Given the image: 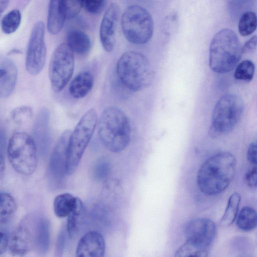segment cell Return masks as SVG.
Listing matches in <instances>:
<instances>
[{
    "label": "cell",
    "instance_id": "obj_1",
    "mask_svg": "<svg viewBox=\"0 0 257 257\" xmlns=\"http://www.w3.org/2000/svg\"><path fill=\"white\" fill-rule=\"evenodd\" d=\"M236 165L235 157L228 152L219 153L208 158L197 175L200 191L207 195H215L223 191L234 178Z\"/></svg>",
    "mask_w": 257,
    "mask_h": 257
},
{
    "label": "cell",
    "instance_id": "obj_2",
    "mask_svg": "<svg viewBox=\"0 0 257 257\" xmlns=\"http://www.w3.org/2000/svg\"><path fill=\"white\" fill-rule=\"evenodd\" d=\"M98 135L109 151L119 153L124 150L131 140V126L126 114L115 106L106 108L99 119Z\"/></svg>",
    "mask_w": 257,
    "mask_h": 257
},
{
    "label": "cell",
    "instance_id": "obj_3",
    "mask_svg": "<svg viewBox=\"0 0 257 257\" xmlns=\"http://www.w3.org/2000/svg\"><path fill=\"white\" fill-rule=\"evenodd\" d=\"M242 54V47L235 32L229 29H222L211 41L209 66L216 73H227L236 66Z\"/></svg>",
    "mask_w": 257,
    "mask_h": 257
},
{
    "label": "cell",
    "instance_id": "obj_4",
    "mask_svg": "<svg viewBox=\"0 0 257 257\" xmlns=\"http://www.w3.org/2000/svg\"><path fill=\"white\" fill-rule=\"evenodd\" d=\"M116 73L121 83L133 91L148 87L154 77L146 56L134 51L125 52L119 57L116 64Z\"/></svg>",
    "mask_w": 257,
    "mask_h": 257
},
{
    "label": "cell",
    "instance_id": "obj_5",
    "mask_svg": "<svg viewBox=\"0 0 257 257\" xmlns=\"http://www.w3.org/2000/svg\"><path fill=\"white\" fill-rule=\"evenodd\" d=\"M120 24L125 39L133 44H145L152 37L153 19L149 12L141 6L127 7L121 16Z\"/></svg>",
    "mask_w": 257,
    "mask_h": 257
},
{
    "label": "cell",
    "instance_id": "obj_6",
    "mask_svg": "<svg viewBox=\"0 0 257 257\" xmlns=\"http://www.w3.org/2000/svg\"><path fill=\"white\" fill-rule=\"evenodd\" d=\"M97 122L96 112L94 109L91 108L82 116L71 134L67 150V174L71 175L76 171L93 135Z\"/></svg>",
    "mask_w": 257,
    "mask_h": 257
},
{
    "label": "cell",
    "instance_id": "obj_7",
    "mask_svg": "<svg viewBox=\"0 0 257 257\" xmlns=\"http://www.w3.org/2000/svg\"><path fill=\"white\" fill-rule=\"evenodd\" d=\"M8 156L13 169L23 175H30L37 166V148L29 135L17 132L10 138Z\"/></svg>",
    "mask_w": 257,
    "mask_h": 257
},
{
    "label": "cell",
    "instance_id": "obj_8",
    "mask_svg": "<svg viewBox=\"0 0 257 257\" xmlns=\"http://www.w3.org/2000/svg\"><path fill=\"white\" fill-rule=\"evenodd\" d=\"M244 110L242 99L234 93L224 94L212 111L210 131L213 135L227 134L235 127Z\"/></svg>",
    "mask_w": 257,
    "mask_h": 257
},
{
    "label": "cell",
    "instance_id": "obj_9",
    "mask_svg": "<svg viewBox=\"0 0 257 257\" xmlns=\"http://www.w3.org/2000/svg\"><path fill=\"white\" fill-rule=\"evenodd\" d=\"M74 69V57L66 43L59 45L53 51L49 65V77L52 90L61 92L69 81Z\"/></svg>",
    "mask_w": 257,
    "mask_h": 257
},
{
    "label": "cell",
    "instance_id": "obj_10",
    "mask_svg": "<svg viewBox=\"0 0 257 257\" xmlns=\"http://www.w3.org/2000/svg\"><path fill=\"white\" fill-rule=\"evenodd\" d=\"M45 25L42 21L33 26L29 37L25 59V67L31 75L39 74L43 69L46 60L47 49L45 42Z\"/></svg>",
    "mask_w": 257,
    "mask_h": 257
},
{
    "label": "cell",
    "instance_id": "obj_11",
    "mask_svg": "<svg viewBox=\"0 0 257 257\" xmlns=\"http://www.w3.org/2000/svg\"><path fill=\"white\" fill-rule=\"evenodd\" d=\"M71 132L64 131L52 153L48 169V179L50 187L57 189L63 186L66 173L67 150Z\"/></svg>",
    "mask_w": 257,
    "mask_h": 257
},
{
    "label": "cell",
    "instance_id": "obj_12",
    "mask_svg": "<svg viewBox=\"0 0 257 257\" xmlns=\"http://www.w3.org/2000/svg\"><path fill=\"white\" fill-rule=\"evenodd\" d=\"M216 232L214 222L206 218L193 220L186 225L185 235L187 240L207 248L212 242Z\"/></svg>",
    "mask_w": 257,
    "mask_h": 257
},
{
    "label": "cell",
    "instance_id": "obj_13",
    "mask_svg": "<svg viewBox=\"0 0 257 257\" xmlns=\"http://www.w3.org/2000/svg\"><path fill=\"white\" fill-rule=\"evenodd\" d=\"M120 14L119 6L115 3H111L105 12L101 20L99 37L103 49L108 52L114 49L115 34Z\"/></svg>",
    "mask_w": 257,
    "mask_h": 257
},
{
    "label": "cell",
    "instance_id": "obj_14",
    "mask_svg": "<svg viewBox=\"0 0 257 257\" xmlns=\"http://www.w3.org/2000/svg\"><path fill=\"white\" fill-rule=\"evenodd\" d=\"M105 243L102 235L91 231L80 239L77 246L76 257H104Z\"/></svg>",
    "mask_w": 257,
    "mask_h": 257
},
{
    "label": "cell",
    "instance_id": "obj_15",
    "mask_svg": "<svg viewBox=\"0 0 257 257\" xmlns=\"http://www.w3.org/2000/svg\"><path fill=\"white\" fill-rule=\"evenodd\" d=\"M34 245V233L25 224L18 226L9 239L8 247L15 256H22L28 253Z\"/></svg>",
    "mask_w": 257,
    "mask_h": 257
},
{
    "label": "cell",
    "instance_id": "obj_16",
    "mask_svg": "<svg viewBox=\"0 0 257 257\" xmlns=\"http://www.w3.org/2000/svg\"><path fill=\"white\" fill-rule=\"evenodd\" d=\"M49 112L46 108L39 111L33 130V139L37 149L42 155L48 151L50 145Z\"/></svg>",
    "mask_w": 257,
    "mask_h": 257
},
{
    "label": "cell",
    "instance_id": "obj_17",
    "mask_svg": "<svg viewBox=\"0 0 257 257\" xmlns=\"http://www.w3.org/2000/svg\"><path fill=\"white\" fill-rule=\"evenodd\" d=\"M66 19L62 1H50L47 20L48 32L52 35L58 34L62 30Z\"/></svg>",
    "mask_w": 257,
    "mask_h": 257
},
{
    "label": "cell",
    "instance_id": "obj_18",
    "mask_svg": "<svg viewBox=\"0 0 257 257\" xmlns=\"http://www.w3.org/2000/svg\"><path fill=\"white\" fill-rule=\"evenodd\" d=\"M34 245L40 255L46 254L50 245V227L48 220L43 217L37 219L35 224Z\"/></svg>",
    "mask_w": 257,
    "mask_h": 257
},
{
    "label": "cell",
    "instance_id": "obj_19",
    "mask_svg": "<svg viewBox=\"0 0 257 257\" xmlns=\"http://www.w3.org/2000/svg\"><path fill=\"white\" fill-rule=\"evenodd\" d=\"M93 83L94 78L91 73L88 71L80 72L71 82L69 93L73 98H83L90 91Z\"/></svg>",
    "mask_w": 257,
    "mask_h": 257
},
{
    "label": "cell",
    "instance_id": "obj_20",
    "mask_svg": "<svg viewBox=\"0 0 257 257\" xmlns=\"http://www.w3.org/2000/svg\"><path fill=\"white\" fill-rule=\"evenodd\" d=\"M66 41V44L71 51L79 55H86L91 49V43L89 37L80 30H73L68 32Z\"/></svg>",
    "mask_w": 257,
    "mask_h": 257
},
{
    "label": "cell",
    "instance_id": "obj_21",
    "mask_svg": "<svg viewBox=\"0 0 257 257\" xmlns=\"http://www.w3.org/2000/svg\"><path fill=\"white\" fill-rule=\"evenodd\" d=\"M7 73L0 79V97L9 96L14 90L17 81L18 71L15 63L11 60L4 61Z\"/></svg>",
    "mask_w": 257,
    "mask_h": 257
},
{
    "label": "cell",
    "instance_id": "obj_22",
    "mask_svg": "<svg viewBox=\"0 0 257 257\" xmlns=\"http://www.w3.org/2000/svg\"><path fill=\"white\" fill-rule=\"evenodd\" d=\"M77 197L69 193L57 196L54 201L53 207L55 215L60 218L66 217L76 206Z\"/></svg>",
    "mask_w": 257,
    "mask_h": 257
},
{
    "label": "cell",
    "instance_id": "obj_23",
    "mask_svg": "<svg viewBox=\"0 0 257 257\" xmlns=\"http://www.w3.org/2000/svg\"><path fill=\"white\" fill-rule=\"evenodd\" d=\"M236 224L239 229L244 231L254 229L257 224L255 210L250 207H243L238 214Z\"/></svg>",
    "mask_w": 257,
    "mask_h": 257
},
{
    "label": "cell",
    "instance_id": "obj_24",
    "mask_svg": "<svg viewBox=\"0 0 257 257\" xmlns=\"http://www.w3.org/2000/svg\"><path fill=\"white\" fill-rule=\"evenodd\" d=\"M240 195L237 192L230 196L225 211L220 220V224L224 227L231 225L235 220L240 202Z\"/></svg>",
    "mask_w": 257,
    "mask_h": 257
},
{
    "label": "cell",
    "instance_id": "obj_25",
    "mask_svg": "<svg viewBox=\"0 0 257 257\" xmlns=\"http://www.w3.org/2000/svg\"><path fill=\"white\" fill-rule=\"evenodd\" d=\"M17 208L16 201L11 195L0 193V223L9 220L14 215Z\"/></svg>",
    "mask_w": 257,
    "mask_h": 257
},
{
    "label": "cell",
    "instance_id": "obj_26",
    "mask_svg": "<svg viewBox=\"0 0 257 257\" xmlns=\"http://www.w3.org/2000/svg\"><path fill=\"white\" fill-rule=\"evenodd\" d=\"M174 257H207V248L187 240L176 251Z\"/></svg>",
    "mask_w": 257,
    "mask_h": 257
},
{
    "label": "cell",
    "instance_id": "obj_27",
    "mask_svg": "<svg viewBox=\"0 0 257 257\" xmlns=\"http://www.w3.org/2000/svg\"><path fill=\"white\" fill-rule=\"evenodd\" d=\"M22 20L21 12L18 9L11 10L1 20V28L4 33L11 34L19 28Z\"/></svg>",
    "mask_w": 257,
    "mask_h": 257
},
{
    "label": "cell",
    "instance_id": "obj_28",
    "mask_svg": "<svg viewBox=\"0 0 257 257\" xmlns=\"http://www.w3.org/2000/svg\"><path fill=\"white\" fill-rule=\"evenodd\" d=\"M84 213V206L81 200L78 198L76 205L73 210L68 216L67 230L70 238H72L77 233L79 224Z\"/></svg>",
    "mask_w": 257,
    "mask_h": 257
},
{
    "label": "cell",
    "instance_id": "obj_29",
    "mask_svg": "<svg viewBox=\"0 0 257 257\" xmlns=\"http://www.w3.org/2000/svg\"><path fill=\"white\" fill-rule=\"evenodd\" d=\"M238 31L242 36L252 34L256 28V16L252 11H246L240 17L238 22Z\"/></svg>",
    "mask_w": 257,
    "mask_h": 257
},
{
    "label": "cell",
    "instance_id": "obj_30",
    "mask_svg": "<svg viewBox=\"0 0 257 257\" xmlns=\"http://www.w3.org/2000/svg\"><path fill=\"white\" fill-rule=\"evenodd\" d=\"M110 171V162L106 158L102 157L94 163L92 170V175L96 181L102 182L106 180Z\"/></svg>",
    "mask_w": 257,
    "mask_h": 257
},
{
    "label": "cell",
    "instance_id": "obj_31",
    "mask_svg": "<svg viewBox=\"0 0 257 257\" xmlns=\"http://www.w3.org/2000/svg\"><path fill=\"white\" fill-rule=\"evenodd\" d=\"M254 64L251 60H245L236 67L234 77L236 79L245 81H250L254 73Z\"/></svg>",
    "mask_w": 257,
    "mask_h": 257
},
{
    "label": "cell",
    "instance_id": "obj_32",
    "mask_svg": "<svg viewBox=\"0 0 257 257\" xmlns=\"http://www.w3.org/2000/svg\"><path fill=\"white\" fill-rule=\"evenodd\" d=\"M32 116V109L28 106L17 107L11 113V117L13 121L19 125H24L29 122Z\"/></svg>",
    "mask_w": 257,
    "mask_h": 257
},
{
    "label": "cell",
    "instance_id": "obj_33",
    "mask_svg": "<svg viewBox=\"0 0 257 257\" xmlns=\"http://www.w3.org/2000/svg\"><path fill=\"white\" fill-rule=\"evenodd\" d=\"M62 2L66 19L74 18L82 8V1L65 0Z\"/></svg>",
    "mask_w": 257,
    "mask_h": 257
},
{
    "label": "cell",
    "instance_id": "obj_34",
    "mask_svg": "<svg viewBox=\"0 0 257 257\" xmlns=\"http://www.w3.org/2000/svg\"><path fill=\"white\" fill-rule=\"evenodd\" d=\"M105 1H82V8L93 14L100 13L104 8Z\"/></svg>",
    "mask_w": 257,
    "mask_h": 257
},
{
    "label": "cell",
    "instance_id": "obj_35",
    "mask_svg": "<svg viewBox=\"0 0 257 257\" xmlns=\"http://www.w3.org/2000/svg\"><path fill=\"white\" fill-rule=\"evenodd\" d=\"M257 145L256 142H252L247 150V159L252 165L256 164Z\"/></svg>",
    "mask_w": 257,
    "mask_h": 257
},
{
    "label": "cell",
    "instance_id": "obj_36",
    "mask_svg": "<svg viewBox=\"0 0 257 257\" xmlns=\"http://www.w3.org/2000/svg\"><path fill=\"white\" fill-rule=\"evenodd\" d=\"M256 37L254 36L245 42L242 47V53L249 54L254 52L256 48Z\"/></svg>",
    "mask_w": 257,
    "mask_h": 257
},
{
    "label": "cell",
    "instance_id": "obj_37",
    "mask_svg": "<svg viewBox=\"0 0 257 257\" xmlns=\"http://www.w3.org/2000/svg\"><path fill=\"white\" fill-rule=\"evenodd\" d=\"M245 180L248 186L252 188L256 187L257 180L256 166L248 171L245 175Z\"/></svg>",
    "mask_w": 257,
    "mask_h": 257
},
{
    "label": "cell",
    "instance_id": "obj_38",
    "mask_svg": "<svg viewBox=\"0 0 257 257\" xmlns=\"http://www.w3.org/2000/svg\"><path fill=\"white\" fill-rule=\"evenodd\" d=\"M64 230H62L58 237L56 245V254L58 257L61 254L64 245Z\"/></svg>",
    "mask_w": 257,
    "mask_h": 257
},
{
    "label": "cell",
    "instance_id": "obj_39",
    "mask_svg": "<svg viewBox=\"0 0 257 257\" xmlns=\"http://www.w3.org/2000/svg\"><path fill=\"white\" fill-rule=\"evenodd\" d=\"M9 239L7 235L0 231V254L4 252L8 247Z\"/></svg>",
    "mask_w": 257,
    "mask_h": 257
},
{
    "label": "cell",
    "instance_id": "obj_40",
    "mask_svg": "<svg viewBox=\"0 0 257 257\" xmlns=\"http://www.w3.org/2000/svg\"><path fill=\"white\" fill-rule=\"evenodd\" d=\"M6 143V136L4 130L0 128V153L3 154Z\"/></svg>",
    "mask_w": 257,
    "mask_h": 257
},
{
    "label": "cell",
    "instance_id": "obj_41",
    "mask_svg": "<svg viewBox=\"0 0 257 257\" xmlns=\"http://www.w3.org/2000/svg\"><path fill=\"white\" fill-rule=\"evenodd\" d=\"M5 170V162L3 154L0 153V179L4 175Z\"/></svg>",
    "mask_w": 257,
    "mask_h": 257
},
{
    "label": "cell",
    "instance_id": "obj_42",
    "mask_svg": "<svg viewBox=\"0 0 257 257\" xmlns=\"http://www.w3.org/2000/svg\"><path fill=\"white\" fill-rule=\"evenodd\" d=\"M8 1H0V11L3 12L9 5Z\"/></svg>",
    "mask_w": 257,
    "mask_h": 257
},
{
    "label": "cell",
    "instance_id": "obj_43",
    "mask_svg": "<svg viewBox=\"0 0 257 257\" xmlns=\"http://www.w3.org/2000/svg\"><path fill=\"white\" fill-rule=\"evenodd\" d=\"M7 68L3 61L2 67L0 68V79L2 78L7 73Z\"/></svg>",
    "mask_w": 257,
    "mask_h": 257
},
{
    "label": "cell",
    "instance_id": "obj_44",
    "mask_svg": "<svg viewBox=\"0 0 257 257\" xmlns=\"http://www.w3.org/2000/svg\"><path fill=\"white\" fill-rule=\"evenodd\" d=\"M3 12L2 11H0V21L1 20V18H2V14Z\"/></svg>",
    "mask_w": 257,
    "mask_h": 257
}]
</instances>
